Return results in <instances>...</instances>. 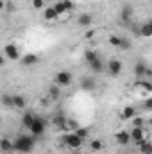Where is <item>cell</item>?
Wrapping results in <instances>:
<instances>
[{"instance_id": "obj_38", "label": "cell", "mask_w": 152, "mask_h": 154, "mask_svg": "<svg viewBox=\"0 0 152 154\" xmlns=\"http://www.w3.org/2000/svg\"><path fill=\"white\" fill-rule=\"evenodd\" d=\"M70 154H81V152H79V151H72Z\"/></svg>"}, {"instance_id": "obj_18", "label": "cell", "mask_w": 152, "mask_h": 154, "mask_svg": "<svg viewBox=\"0 0 152 154\" xmlns=\"http://www.w3.org/2000/svg\"><path fill=\"white\" fill-rule=\"evenodd\" d=\"M134 88H136V90H141V91H145V93H149V91H152V82L147 81V79H138V81L134 82Z\"/></svg>"}, {"instance_id": "obj_39", "label": "cell", "mask_w": 152, "mask_h": 154, "mask_svg": "<svg viewBox=\"0 0 152 154\" xmlns=\"http://www.w3.org/2000/svg\"><path fill=\"white\" fill-rule=\"evenodd\" d=\"M149 124H150V125H152V116H150V118H149Z\"/></svg>"}, {"instance_id": "obj_1", "label": "cell", "mask_w": 152, "mask_h": 154, "mask_svg": "<svg viewBox=\"0 0 152 154\" xmlns=\"http://www.w3.org/2000/svg\"><path fill=\"white\" fill-rule=\"evenodd\" d=\"M34 143H36V136H32V134H20L14 140V152H18V154L32 152Z\"/></svg>"}, {"instance_id": "obj_40", "label": "cell", "mask_w": 152, "mask_h": 154, "mask_svg": "<svg viewBox=\"0 0 152 154\" xmlns=\"http://www.w3.org/2000/svg\"><path fill=\"white\" fill-rule=\"evenodd\" d=\"M45 2H47V4H48V2H54V0H45Z\"/></svg>"}, {"instance_id": "obj_33", "label": "cell", "mask_w": 152, "mask_h": 154, "mask_svg": "<svg viewBox=\"0 0 152 154\" xmlns=\"http://www.w3.org/2000/svg\"><path fill=\"white\" fill-rule=\"evenodd\" d=\"M131 48V39L127 36H122V45H120V50H129Z\"/></svg>"}, {"instance_id": "obj_4", "label": "cell", "mask_w": 152, "mask_h": 154, "mask_svg": "<svg viewBox=\"0 0 152 154\" xmlns=\"http://www.w3.org/2000/svg\"><path fill=\"white\" fill-rule=\"evenodd\" d=\"M134 75L138 77V79H145L147 75H152V72L149 70V66H147L145 61L138 59V61L134 63Z\"/></svg>"}, {"instance_id": "obj_16", "label": "cell", "mask_w": 152, "mask_h": 154, "mask_svg": "<svg viewBox=\"0 0 152 154\" xmlns=\"http://www.w3.org/2000/svg\"><path fill=\"white\" fill-rule=\"evenodd\" d=\"M34 120H36V115H34V113L25 111V113L22 115V125H23L25 129H31V127H32V124H34Z\"/></svg>"}, {"instance_id": "obj_34", "label": "cell", "mask_w": 152, "mask_h": 154, "mask_svg": "<svg viewBox=\"0 0 152 154\" xmlns=\"http://www.w3.org/2000/svg\"><path fill=\"white\" fill-rule=\"evenodd\" d=\"M75 133L81 136V138H82V140H84V138H88V134H90V129H88V127H79Z\"/></svg>"}, {"instance_id": "obj_17", "label": "cell", "mask_w": 152, "mask_h": 154, "mask_svg": "<svg viewBox=\"0 0 152 154\" xmlns=\"http://www.w3.org/2000/svg\"><path fill=\"white\" fill-rule=\"evenodd\" d=\"M20 61H22L23 66H34V65H38L39 63V57L36 56V54H25Z\"/></svg>"}, {"instance_id": "obj_25", "label": "cell", "mask_w": 152, "mask_h": 154, "mask_svg": "<svg viewBox=\"0 0 152 154\" xmlns=\"http://www.w3.org/2000/svg\"><path fill=\"white\" fill-rule=\"evenodd\" d=\"M52 122H54V125H57L61 131H65V124H66V116H65V115H61V113H59V115H56Z\"/></svg>"}, {"instance_id": "obj_7", "label": "cell", "mask_w": 152, "mask_h": 154, "mask_svg": "<svg viewBox=\"0 0 152 154\" xmlns=\"http://www.w3.org/2000/svg\"><path fill=\"white\" fill-rule=\"evenodd\" d=\"M122 68H123V65H122V61L120 59H109L108 61V74L109 75H113V77H116V75H120L122 74Z\"/></svg>"}, {"instance_id": "obj_37", "label": "cell", "mask_w": 152, "mask_h": 154, "mask_svg": "<svg viewBox=\"0 0 152 154\" xmlns=\"http://www.w3.org/2000/svg\"><path fill=\"white\" fill-rule=\"evenodd\" d=\"M84 36H86L88 39H91L93 36H95V31H86V34H84Z\"/></svg>"}, {"instance_id": "obj_28", "label": "cell", "mask_w": 152, "mask_h": 154, "mask_svg": "<svg viewBox=\"0 0 152 154\" xmlns=\"http://www.w3.org/2000/svg\"><path fill=\"white\" fill-rule=\"evenodd\" d=\"M54 7H56V11H57V14H59V16H63V14H66V13H68V9H66V4H65V0H59V2H57V4H56Z\"/></svg>"}, {"instance_id": "obj_27", "label": "cell", "mask_w": 152, "mask_h": 154, "mask_svg": "<svg viewBox=\"0 0 152 154\" xmlns=\"http://www.w3.org/2000/svg\"><path fill=\"white\" fill-rule=\"evenodd\" d=\"M97 57H99V54H97V52H95V50H91V48H88V50H86V52H84V61H86V63H88V65H90V63H91V61H95V59H97Z\"/></svg>"}, {"instance_id": "obj_29", "label": "cell", "mask_w": 152, "mask_h": 154, "mask_svg": "<svg viewBox=\"0 0 152 154\" xmlns=\"http://www.w3.org/2000/svg\"><path fill=\"white\" fill-rule=\"evenodd\" d=\"M108 43L114 47V48H120V45H122V36H109L108 38Z\"/></svg>"}, {"instance_id": "obj_13", "label": "cell", "mask_w": 152, "mask_h": 154, "mask_svg": "<svg viewBox=\"0 0 152 154\" xmlns=\"http://www.w3.org/2000/svg\"><path fill=\"white\" fill-rule=\"evenodd\" d=\"M81 88L86 91H95L97 88V81L93 77H81Z\"/></svg>"}, {"instance_id": "obj_2", "label": "cell", "mask_w": 152, "mask_h": 154, "mask_svg": "<svg viewBox=\"0 0 152 154\" xmlns=\"http://www.w3.org/2000/svg\"><path fill=\"white\" fill-rule=\"evenodd\" d=\"M63 143L68 147V149H81L82 147V143H84V140L77 134V133H66V134H63Z\"/></svg>"}, {"instance_id": "obj_31", "label": "cell", "mask_w": 152, "mask_h": 154, "mask_svg": "<svg viewBox=\"0 0 152 154\" xmlns=\"http://www.w3.org/2000/svg\"><path fill=\"white\" fill-rule=\"evenodd\" d=\"M131 122H132V127H145V120H143V116H134V118H132V120H131Z\"/></svg>"}, {"instance_id": "obj_15", "label": "cell", "mask_w": 152, "mask_h": 154, "mask_svg": "<svg viewBox=\"0 0 152 154\" xmlns=\"http://www.w3.org/2000/svg\"><path fill=\"white\" fill-rule=\"evenodd\" d=\"M61 95H63L61 86H57V84H50V88H48V99L56 102V100H59V99H61Z\"/></svg>"}, {"instance_id": "obj_8", "label": "cell", "mask_w": 152, "mask_h": 154, "mask_svg": "<svg viewBox=\"0 0 152 154\" xmlns=\"http://www.w3.org/2000/svg\"><path fill=\"white\" fill-rule=\"evenodd\" d=\"M129 133H131V140L136 142V143L147 140V131H145V127H132Z\"/></svg>"}, {"instance_id": "obj_30", "label": "cell", "mask_w": 152, "mask_h": 154, "mask_svg": "<svg viewBox=\"0 0 152 154\" xmlns=\"http://www.w3.org/2000/svg\"><path fill=\"white\" fill-rule=\"evenodd\" d=\"M2 104H4V108H13V95L4 93L2 95Z\"/></svg>"}, {"instance_id": "obj_22", "label": "cell", "mask_w": 152, "mask_h": 154, "mask_svg": "<svg viewBox=\"0 0 152 154\" xmlns=\"http://www.w3.org/2000/svg\"><path fill=\"white\" fill-rule=\"evenodd\" d=\"M25 106H27V102L22 95H13V108L14 109H25Z\"/></svg>"}, {"instance_id": "obj_9", "label": "cell", "mask_w": 152, "mask_h": 154, "mask_svg": "<svg viewBox=\"0 0 152 154\" xmlns=\"http://www.w3.org/2000/svg\"><path fill=\"white\" fill-rule=\"evenodd\" d=\"M88 66H90V70H91L93 74H102L104 70H108V63H104L100 56H99V57H97L95 61H91V63H90Z\"/></svg>"}, {"instance_id": "obj_20", "label": "cell", "mask_w": 152, "mask_h": 154, "mask_svg": "<svg viewBox=\"0 0 152 154\" xmlns=\"http://www.w3.org/2000/svg\"><path fill=\"white\" fill-rule=\"evenodd\" d=\"M134 116H136V108L134 106H125L122 109V118L123 120H132Z\"/></svg>"}, {"instance_id": "obj_23", "label": "cell", "mask_w": 152, "mask_h": 154, "mask_svg": "<svg viewBox=\"0 0 152 154\" xmlns=\"http://www.w3.org/2000/svg\"><path fill=\"white\" fill-rule=\"evenodd\" d=\"M79 127H81V125H79V122H77V120H74V118H66V124H65V133H75Z\"/></svg>"}, {"instance_id": "obj_24", "label": "cell", "mask_w": 152, "mask_h": 154, "mask_svg": "<svg viewBox=\"0 0 152 154\" xmlns=\"http://www.w3.org/2000/svg\"><path fill=\"white\" fill-rule=\"evenodd\" d=\"M138 151H140V154H152V143L149 140L140 142L138 143Z\"/></svg>"}, {"instance_id": "obj_12", "label": "cell", "mask_w": 152, "mask_h": 154, "mask_svg": "<svg viewBox=\"0 0 152 154\" xmlns=\"http://www.w3.org/2000/svg\"><path fill=\"white\" fill-rule=\"evenodd\" d=\"M57 18H59V14H57V11H56L54 5H47V7L43 9V20L54 22V20H57Z\"/></svg>"}, {"instance_id": "obj_3", "label": "cell", "mask_w": 152, "mask_h": 154, "mask_svg": "<svg viewBox=\"0 0 152 154\" xmlns=\"http://www.w3.org/2000/svg\"><path fill=\"white\" fill-rule=\"evenodd\" d=\"M72 81H74V75H72L70 72H66V70L56 72V75H54V84H57V86H61V88L70 86V84H72Z\"/></svg>"}, {"instance_id": "obj_21", "label": "cell", "mask_w": 152, "mask_h": 154, "mask_svg": "<svg viewBox=\"0 0 152 154\" xmlns=\"http://www.w3.org/2000/svg\"><path fill=\"white\" fill-rule=\"evenodd\" d=\"M140 36L152 38V22H147V23H141L140 25Z\"/></svg>"}, {"instance_id": "obj_32", "label": "cell", "mask_w": 152, "mask_h": 154, "mask_svg": "<svg viewBox=\"0 0 152 154\" xmlns=\"http://www.w3.org/2000/svg\"><path fill=\"white\" fill-rule=\"evenodd\" d=\"M45 4H47L45 0H31V5H32L34 9H38V11H39V9H45V7H47Z\"/></svg>"}, {"instance_id": "obj_5", "label": "cell", "mask_w": 152, "mask_h": 154, "mask_svg": "<svg viewBox=\"0 0 152 154\" xmlns=\"http://www.w3.org/2000/svg\"><path fill=\"white\" fill-rule=\"evenodd\" d=\"M45 129H47V124H45V120L41 118V116H36V120H34V124H32V127L29 129V133L32 134V136H41L43 133H45Z\"/></svg>"}, {"instance_id": "obj_11", "label": "cell", "mask_w": 152, "mask_h": 154, "mask_svg": "<svg viewBox=\"0 0 152 154\" xmlns=\"http://www.w3.org/2000/svg\"><path fill=\"white\" fill-rule=\"evenodd\" d=\"M132 5H129V4H123L122 5V11H120V20L123 22V23H129L131 20H132Z\"/></svg>"}, {"instance_id": "obj_36", "label": "cell", "mask_w": 152, "mask_h": 154, "mask_svg": "<svg viewBox=\"0 0 152 154\" xmlns=\"http://www.w3.org/2000/svg\"><path fill=\"white\" fill-rule=\"evenodd\" d=\"M65 4H66V9H68V13H70V11L74 9V2H72V0H65Z\"/></svg>"}, {"instance_id": "obj_35", "label": "cell", "mask_w": 152, "mask_h": 154, "mask_svg": "<svg viewBox=\"0 0 152 154\" xmlns=\"http://www.w3.org/2000/svg\"><path fill=\"white\" fill-rule=\"evenodd\" d=\"M143 109H145V111H152V97H149V99L143 100Z\"/></svg>"}, {"instance_id": "obj_10", "label": "cell", "mask_w": 152, "mask_h": 154, "mask_svg": "<svg viewBox=\"0 0 152 154\" xmlns=\"http://www.w3.org/2000/svg\"><path fill=\"white\" fill-rule=\"evenodd\" d=\"M114 142H116L118 145H129V142H131V133L125 131V129L116 131V133H114Z\"/></svg>"}, {"instance_id": "obj_26", "label": "cell", "mask_w": 152, "mask_h": 154, "mask_svg": "<svg viewBox=\"0 0 152 154\" xmlns=\"http://www.w3.org/2000/svg\"><path fill=\"white\" fill-rule=\"evenodd\" d=\"M90 149H91L93 152H100V151L104 149V142L99 140V138H97V140H91V142H90Z\"/></svg>"}, {"instance_id": "obj_41", "label": "cell", "mask_w": 152, "mask_h": 154, "mask_svg": "<svg viewBox=\"0 0 152 154\" xmlns=\"http://www.w3.org/2000/svg\"><path fill=\"white\" fill-rule=\"evenodd\" d=\"M150 22H152V20H150Z\"/></svg>"}, {"instance_id": "obj_6", "label": "cell", "mask_w": 152, "mask_h": 154, "mask_svg": "<svg viewBox=\"0 0 152 154\" xmlns=\"http://www.w3.org/2000/svg\"><path fill=\"white\" fill-rule=\"evenodd\" d=\"M4 56H5L9 61H18V59H22V57H20V50H18V47L13 45V43H9V45L4 47Z\"/></svg>"}, {"instance_id": "obj_14", "label": "cell", "mask_w": 152, "mask_h": 154, "mask_svg": "<svg viewBox=\"0 0 152 154\" xmlns=\"http://www.w3.org/2000/svg\"><path fill=\"white\" fill-rule=\"evenodd\" d=\"M91 23H93V16L90 13H82V14L77 16V25L79 27H90Z\"/></svg>"}, {"instance_id": "obj_19", "label": "cell", "mask_w": 152, "mask_h": 154, "mask_svg": "<svg viewBox=\"0 0 152 154\" xmlns=\"http://www.w3.org/2000/svg\"><path fill=\"white\" fill-rule=\"evenodd\" d=\"M0 151L4 154L11 152V151H14V142H11L7 136H4L2 140H0Z\"/></svg>"}]
</instances>
